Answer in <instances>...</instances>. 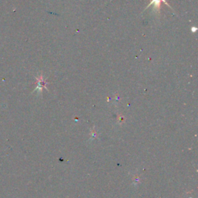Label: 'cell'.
<instances>
[{"mask_svg":"<svg viewBox=\"0 0 198 198\" xmlns=\"http://www.w3.org/2000/svg\"><path fill=\"white\" fill-rule=\"evenodd\" d=\"M36 88H35V90L33 91V93L35 91H37L38 93H42V91L44 88H45L46 90L48 91V88H46V79H44V76L42 74H40L39 76H37L36 78Z\"/></svg>","mask_w":198,"mask_h":198,"instance_id":"obj_1","label":"cell"},{"mask_svg":"<svg viewBox=\"0 0 198 198\" xmlns=\"http://www.w3.org/2000/svg\"><path fill=\"white\" fill-rule=\"evenodd\" d=\"M164 2L166 6H169L170 8H171L170 5L168 4V2H166V0H152L149 4L146 6V8L145 9V10L147 9H148L149 6H153V11H154V12H160V7H161V2ZM171 9H172V8H171Z\"/></svg>","mask_w":198,"mask_h":198,"instance_id":"obj_2","label":"cell"},{"mask_svg":"<svg viewBox=\"0 0 198 198\" xmlns=\"http://www.w3.org/2000/svg\"><path fill=\"white\" fill-rule=\"evenodd\" d=\"M197 30V28L196 26H193V27H191V31H192V33H196Z\"/></svg>","mask_w":198,"mask_h":198,"instance_id":"obj_3","label":"cell"}]
</instances>
